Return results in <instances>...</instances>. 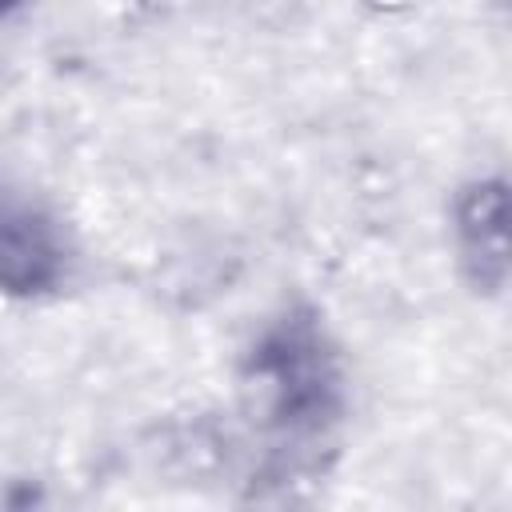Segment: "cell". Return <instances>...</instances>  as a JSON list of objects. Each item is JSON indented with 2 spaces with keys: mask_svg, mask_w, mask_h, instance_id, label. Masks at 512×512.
<instances>
[{
  "mask_svg": "<svg viewBox=\"0 0 512 512\" xmlns=\"http://www.w3.org/2000/svg\"><path fill=\"white\" fill-rule=\"evenodd\" d=\"M268 428L284 440H316L344 412V364L316 308L292 304L264 324L244 360Z\"/></svg>",
  "mask_w": 512,
  "mask_h": 512,
  "instance_id": "1",
  "label": "cell"
},
{
  "mask_svg": "<svg viewBox=\"0 0 512 512\" xmlns=\"http://www.w3.org/2000/svg\"><path fill=\"white\" fill-rule=\"evenodd\" d=\"M452 252L476 292H500L512 280V176H484L456 192Z\"/></svg>",
  "mask_w": 512,
  "mask_h": 512,
  "instance_id": "2",
  "label": "cell"
},
{
  "mask_svg": "<svg viewBox=\"0 0 512 512\" xmlns=\"http://www.w3.org/2000/svg\"><path fill=\"white\" fill-rule=\"evenodd\" d=\"M0 272L8 296L36 300L60 288V280L68 276V244L44 208L8 196L0 228Z\"/></svg>",
  "mask_w": 512,
  "mask_h": 512,
  "instance_id": "3",
  "label": "cell"
},
{
  "mask_svg": "<svg viewBox=\"0 0 512 512\" xmlns=\"http://www.w3.org/2000/svg\"><path fill=\"white\" fill-rule=\"evenodd\" d=\"M24 4H28V0H4V12H8V16H12V12H20V8H24Z\"/></svg>",
  "mask_w": 512,
  "mask_h": 512,
  "instance_id": "4",
  "label": "cell"
}]
</instances>
